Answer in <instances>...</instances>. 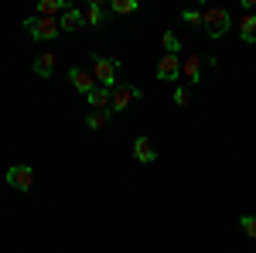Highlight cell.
I'll use <instances>...</instances> for the list:
<instances>
[{"mask_svg": "<svg viewBox=\"0 0 256 253\" xmlns=\"http://www.w3.org/2000/svg\"><path fill=\"white\" fill-rule=\"evenodd\" d=\"M92 79L102 89H116L120 86V62L110 55H92Z\"/></svg>", "mask_w": 256, "mask_h": 253, "instance_id": "6da1fadb", "label": "cell"}, {"mask_svg": "<svg viewBox=\"0 0 256 253\" xmlns=\"http://www.w3.org/2000/svg\"><path fill=\"white\" fill-rule=\"evenodd\" d=\"M202 18H205V35H208V38H222V35L232 28V14H229V7H216V4H208V7H202Z\"/></svg>", "mask_w": 256, "mask_h": 253, "instance_id": "7a4b0ae2", "label": "cell"}, {"mask_svg": "<svg viewBox=\"0 0 256 253\" xmlns=\"http://www.w3.org/2000/svg\"><path fill=\"white\" fill-rule=\"evenodd\" d=\"M24 28H28V35H31L34 41H55L62 35V28H58L55 18H28Z\"/></svg>", "mask_w": 256, "mask_h": 253, "instance_id": "3957f363", "label": "cell"}, {"mask_svg": "<svg viewBox=\"0 0 256 253\" xmlns=\"http://www.w3.org/2000/svg\"><path fill=\"white\" fill-rule=\"evenodd\" d=\"M137 99H144L137 86H130V82H120L116 89H113V99H110V113H123V110H130Z\"/></svg>", "mask_w": 256, "mask_h": 253, "instance_id": "277c9868", "label": "cell"}, {"mask_svg": "<svg viewBox=\"0 0 256 253\" xmlns=\"http://www.w3.org/2000/svg\"><path fill=\"white\" fill-rule=\"evenodd\" d=\"M4 181H7L10 188H18V192H31V188H34V168H31V164H14V168H7Z\"/></svg>", "mask_w": 256, "mask_h": 253, "instance_id": "5b68a950", "label": "cell"}, {"mask_svg": "<svg viewBox=\"0 0 256 253\" xmlns=\"http://www.w3.org/2000/svg\"><path fill=\"white\" fill-rule=\"evenodd\" d=\"M68 82L79 89L82 96H89V93L96 89V79H92V72H89V69H82V65H72V69H68Z\"/></svg>", "mask_w": 256, "mask_h": 253, "instance_id": "8992f818", "label": "cell"}, {"mask_svg": "<svg viewBox=\"0 0 256 253\" xmlns=\"http://www.w3.org/2000/svg\"><path fill=\"white\" fill-rule=\"evenodd\" d=\"M55 65H58V52H52V48H44V52H38V59H34V72H38L41 79H52L55 76Z\"/></svg>", "mask_w": 256, "mask_h": 253, "instance_id": "52a82bcc", "label": "cell"}, {"mask_svg": "<svg viewBox=\"0 0 256 253\" xmlns=\"http://www.w3.org/2000/svg\"><path fill=\"white\" fill-rule=\"evenodd\" d=\"M181 76H184V86L195 89L198 82H202V55H184V62H181Z\"/></svg>", "mask_w": 256, "mask_h": 253, "instance_id": "ba28073f", "label": "cell"}, {"mask_svg": "<svg viewBox=\"0 0 256 253\" xmlns=\"http://www.w3.org/2000/svg\"><path fill=\"white\" fill-rule=\"evenodd\" d=\"M178 76H181V59H178V55H160L158 79H164V82H178Z\"/></svg>", "mask_w": 256, "mask_h": 253, "instance_id": "9c48e42d", "label": "cell"}, {"mask_svg": "<svg viewBox=\"0 0 256 253\" xmlns=\"http://www.w3.org/2000/svg\"><path fill=\"white\" fill-rule=\"evenodd\" d=\"M102 21H106V7L92 0L86 11H82V28H102Z\"/></svg>", "mask_w": 256, "mask_h": 253, "instance_id": "30bf717a", "label": "cell"}, {"mask_svg": "<svg viewBox=\"0 0 256 253\" xmlns=\"http://www.w3.org/2000/svg\"><path fill=\"white\" fill-rule=\"evenodd\" d=\"M134 157H137L140 164H154V161H158V151H154V144H150L147 137H137V140H134Z\"/></svg>", "mask_w": 256, "mask_h": 253, "instance_id": "8fae6325", "label": "cell"}, {"mask_svg": "<svg viewBox=\"0 0 256 253\" xmlns=\"http://www.w3.org/2000/svg\"><path fill=\"white\" fill-rule=\"evenodd\" d=\"M58 28L65 31V35L79 31V28H82V11H76V7H68V11H65V14L58 18Z\"/></svg>", "mask_w": 256, "mask_h": 253, "instance_id": "7c38bea8", "label": "cell"}, {"mask_svg": "<svg viewBox=\"0 0 256 253\" xmlns=\"http://www.w3.org/2000/svg\"><path fill=\"white\" fill-rule=\"evenodd\" d=\"M89 110H110V99H113V89H102V86H96L92 93H89Z\"/></svg>", "mask_w": 256, "mask_h": 253, "instance_id": "4fadbf2b", "label": "cell"}, {"mask_svg": "<svg viewBox=\"0 0 256 253\" xmlns=\"http://www.w3.org/2000/svg\"><path fill=\"white\" fill-rule=\"evenodd\" d=\"M239 38L246 45H256V14H242L239 21Z\"/></svg>", "mask_w": 256, "mask_h": 253, "instance_id": "5bb4252c", "label": "cell"}, {"mask_svg": "<svg viewBox=\"0 0 256 253\" xmlns=\"http://www.w3.org/2000/svg\"><path fill=\"white\" fill-rule=\"evenodd\" d=\"M110 117H113L110 110H92V113L86 117V127H89V130H106V127H110Z\"/></svg>", "mask_w": 256, "mask_h": 253, "instance_id": "9a60e30c", "label": "cell"}, {"mask_svg": "<svg viewBox=\"0 0 256 253\" xmlns=\"http://www.w3.org/2000/svg\"><path fill=\"white\" fill-rule=\"evenodd\" d=\"M181 21L192 28V31H202L205 28V18H202V7H184L181 11Z\"/></svg>", "mask_w": 256, "mask_h": 253, "instance_id": "2e32d148", "label": "cell"}, {"mask_svg": "<svg viewBox=\"0 0 256 253\" xmlns=\"http://www.w3.org/2000/svg\"><path fill=\"white\" fill-rule=\"evenodd\" d=\"M137 0H113L110 4V14H116V18H130V14H137Z\"/></svg>", "mask_w": 256, "mask_h": 253, "instance_id": "e0dca14e", "label": "cell"}, {"mask_svg": "<svg viewBox=\"0 0 256 253\" xmlns=\"http://www.w3.org/2000/svg\"><path fill=\"white\" fill-rule=\"evenodd\" d=\"M160 45H164V55H178V52H181V41H178L174 31H164V35H160Z\"/></svg>", "mask_w": 256, "mask_h": 253, "instance_id": "ac0fdd59", "label": "cell"}, {"mask_svg": "<svg viewBox=\"0 0 256 253\" xmlns=\"http://www.w3.org/2000/svg\"><path fill=\"white\" fill-rule=\"evenodd\" d=\"M192 103V86H178L174 89V106H188Z\"/></svg>", "mask_w": 256, "mask_h": 253, "instance_id": "d6986e66", "label": "cell"}, {"mask_svg": "<svg viewBox=\"0 0 256 253\" xmlns=\"http://www.w3.org/2000/svg\"><path fill=\"white\" fill-rule=\"evenodd\" d=\"M239 226L250 239H256V215H239Z\"/></svg>", "mask_w": 256, "mask_h": 253, "instance_id": "ffe728a7", "label": "cell"}]
</instances>
